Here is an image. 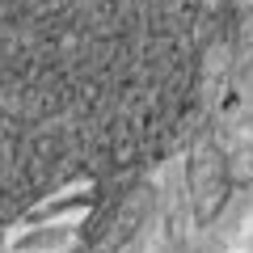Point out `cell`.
<instances>
[{
  "instance_id": "1",
  "label": "cell",
  "mask_w": 253,
  "mask_h": 253,
  "mask_svg": "<svg viewBox=\"0 0 253 253\" xmlns=\"http://www.w3.org/2000/svg\"><path fill=\"white\" fill-rule=\"evenodd\" d=\"M0 81H9V0H0ZM21 203H26V194H21L17 181L9 177V169L0 165V224H4V215L17 211Z\"/></svg>"
}]
</instances>
